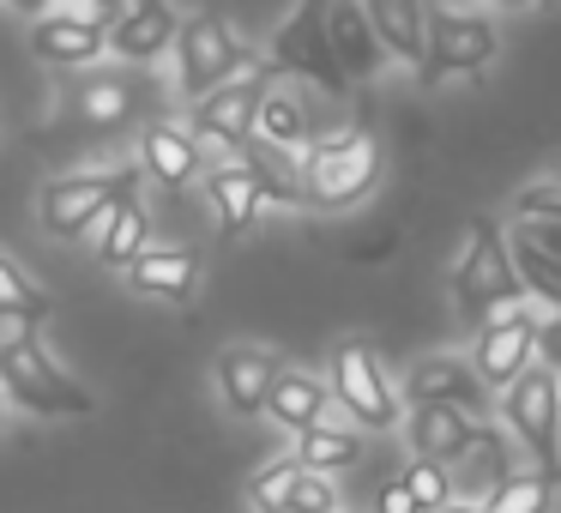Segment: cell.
Segmentation results:
<instances>
[{"label": "cell", "mask_w": 561, "mask_h": 513, "mask_svg": "<svg viewBox=\"0 0 561 513\" xmlns=\"http://www.w3.org/2000/svg\"><path fill=\"white\" fill-rule=\"evenodd\" d=\"M175 31H182V19H175L170 0H122V13L110 19V55L139 67L163 61L175 49Z\"/></svg>", "instance_id": "4fadbf2b"}, {"label": "cell", "mask_w": 561, "mask_h": 513, "mask_svg": "<svg viewBox=\"0 0 561 513\" xmlns=\"http://www.w3.org/2000/svg\"><path fill=\"white\" fill-rule=\"evenodd\" d=\"M7 7H13V13H25V19H43L55 0H7Z\"/></svg>", "instance_id": "f35d334b"}, {"label": "cell", "mask_w": 561, "mask_h": 513, "mask_svg": "<svg viewBox=\"0 0 561 513\" xmlns=\"http://www.w3.org/2000/svg\"><path fill=\"white\" fill-rule=\"evenodd\" d=\"M501 49V31L489 13H477V7H453V0H440V7H428V55L416 73L428 79V86H440V79L453 73H483L489 61H495Z\"/></svg>", "instance_id": "52a82bcc"}, {"label": "cell", "mask_w": 561, "mask_h": 513, "mask_svg": "<svg viewBox=\"0 0 561 513\" xmlns=\"http://www.w3.org/2000/svg\"><path fill=\"white\" fill-rule=\"evenodd\" d=\"M519 230L531 236V242H543L549 254H561V218H525Z\"/></svg>", "instance_id": "74e56055"}, {"label": "cell", "mask_w": 561, "mask_h": 513, "mask_svg": "<svg viewBox=\"0 0 561 513\" xmlns=\"http://www.w3.org/2000/svg\"><path fill=\"white\" fill-rule=\"evenodd\" d=\"M549 182H556V187H561V163H556V170H549Z\"/></svg>", "instance_id": "7bdbcfd3"}, {"label": "cell", "mask_w": 561, "mask_h": 513, "mask_svg": "<svg viewBox=\"0 0 561 513\" xmlns=\"http://www.w3.org/2000/svg\"><path fill=\"white\" fill-rule=\"evenodd\" d=\"M501 7H513V13H519V7H531V0H501Z\"/></svg>", "instance_id": "b9f144b4"}, {"label": "cell", "mask_w": 561, "mask_h": 513, "mask_svg": "<svg viewBox=\"0 0 561 513\" xmlns=\"http://www.w3.org/2000/svg\"><path fill=\"white\" fill-rule=\"evenodd\" d=\"M0 423H7V399H0Z\"/></svg>", "instance_id": "ee69618b"}, {"label": "cell", "mask_w": 561, "mask_h": 513, "mask_svg": "<svg viewBox=\"0 0 561 513\" xmlns=\"http://www.w3.org/2000/svg\"><path fill=\"white\" fill-rule=\"evenodd\" d=\"M91 7H103V13H110V19L122 13V0H91Z\"/></svg>", "instance_id": "60d3db41"}, {"label": "cell", "mask_w": 561, "mask_h": 513, "mask_svg": "<svg viewBox=\"0 0 561 513\" xmlns=\"http://www.w3.org/2000/svg\"><path fill=\"white\" fill-rule=\"evenodd\" d=\"M327 404H332V387L320 375H302V368H284V375L272 380V392H266V417L278 429H290V435L314 429L320 417H327Z\"/></svg>", "instance_id": "7402d4cb"}, {"label": "cell", "mask_w": 561, "mask_h": 513, "mask_svg": "<svg viewBox=\"0 0 561 513\" xmlns=\"http://www.w3.org/2000/svg\"><path fill=\"white\" fill-rule=\"evenodd\" d=\"M537 308L513 303L501 308L495 320H483L477 327V344H471V368L489 380V387H507L513 375H525V368L537 363Z\"/></svg>", "instance_id": "8fae6325"}, {"label": "cell", "mask_w": 561, "mask_h": 513, "mask_svg": "<svg viewBox=\"0 0 561 513\" xmlns=\"http://www.w3.org/2000/svg\"><path fill=\"white\" fill-rule=\"evenodd\" d=\"M139 248H151V218L134 200V187H127V194H115L110 212L98 218V254L110 260V266H127Z\"/></svg>", "instance_id": "cb8c5ba5"}, {"label": "cell", "mask_w": 561, "mask_h": 513, "mask_svg": "<svg viewBox=\"0 0 561 513\" xmlns=\"http://www.w3.org/2000/svg\"><path fill=\"white\" fill-rule=\"evenodd\" d=\"M404 483H411V495H416V508L423 513H440L453 501V471L440 459H416V465H404Z\"/></svg>", "instance_id": "d6a6232c"}, {"label": "cell", "mask_w": 561, "mask_h": 513, "mask_svg": "<svg viewBox=\"0 0 561 513\" xmlns=\"http://www.w3.org/2000/svg\"><path fill=\"white\" fill-rule=\"evenodd\" d=\"M327 387H332V399L344 404V417H356V429H368V435H387V429L404 423L399 392H392V380H387V368H380V356L368 351L363 339H344L339 351H332Z\"/></svg>", "instance_id": "ba28073f"}, {"label": "cell", "mask_w": 561, "mask_h": 513, "mask_svg": "<svg viewBox=\"0 0 561 513\" xmlns=\"http://www.w3.org/2000/svg\"><path fill=\"white\" fill-rule=\"evenodd\" d=\"M501 417H507L513 441L531 453L537 471L561 483V368L531 363L525 375H513L501 387Z\"/></svg>", "instance_id": "3957f363"}, {"label": "cell", "mask_w": 561, "mask_h": 513, "mask_svg": "<svg viewBox=\"0 0 561 513\" xmlns=\"http://www.w3.org/2000/svg\"><path fill=\"white\" fill-rule=\"evenodd\" d=\"M296 477H302V459H272L260 465L254 477H248V501H254V513H290V495H296Z\"/></svg>", "instance_id": "1f68e13d"}, {"label": "cell", "mask_w": 561, "mask_h": 513, "mask_svg": "<svg viewBox=\"0 0 561 513\" xmlns=\"http://www.w3.org/2000/svg\"><path fill=\"white\" fill-rule=\"evenodd\" d=\"M290 508H302V513H339V495H332L327 471H308V465H302V477H296V495H290Z\"/></svg>", "instance_id": "836d02e7"}, {"label": "cell", "mask_w": 561, "mask_h": 513, "mask_svg": "<svg viewBox=\"0 0 561 513\" xmlns=\"http://www.w3.org/2000/svg\"><path fill=\"white\" fill-rule=\"evenodd\" d=\"M206 194H211V206H218L224 236H242L248 224L260 218V206H266V194H260V175L248 170L242 158H236V163H218V170L206 175Z\"/></svg>", "instance_id": "603a6c76"}, {"label": "cell", "mask_w": 561, "mask_h": 513, "mask_svg": "<svg viewBox=\"0 0 561 513\" xmlns=\"http://www.w3.org/2000/svg\"><path fill=\"white\" fill-rule=\"evenodd\" d=\"M254 139H266V146H278V151L308 146V110H302V98H296V91H272L266 86L260 115H254Z\"/></svg>", "instance_id": "83f0119b"}, {"label": "cell", "mask_w": 561, "mask_h": 513, "mask_svg": "<svg viewBox=\"0 0 561 513\" xmlns=\"http://www.w3.org/2000/svg\"><path fill=\"white\" fill-rule=\"evenodd\" d=\"M278 375H284V363L272 351H260V344H230V351L218 356V392H224V404H230L236 417L266 411V392H272Z\"/></svg>", "instance_id": "9a60e30c"}, {"label": "cell", "mask_w": 561, "mask_h": 513, "mask_svg": "<svg viewBox=\"0 0 561 513\" xmlns=\"http://www.w3.org/2000/svg\"><path fill=\"white\" fill-rule=\"evenodd\" d=\"M31 55L43 67H91L110 55V25L98 19H79L67 7H49V13L31 25Z\"/></svg>", "instance_id": "7c38bea8"}, {"label": "cell", "mask_w": 561, "mask_h": 513, "mask_svg": "<svg viewBox=\"0 0 561 513\" xmlns=\"http://www.w3.org/2000/svg\"><path fill=\"white\" fill-rule=\"evenodd\" d=\"M363 7H368V25H375L387 61L423 67V55H428V0H363Z\"/></svg>", "instance_id": "d6986e66"}, {"label": "cell", "mask_w": 561, "mask_h": 513, "mask_svg": "<svg viewBox=\"0 0 561 513\" xmlns=\"http://www.w3.org/2000/svg\"><path fill=\"white\" fill-rule=\"evenodd\" d=\"M513 218H561V187L556 182H531L513 194Z\"/></svg>", "instance_id": "e575fe53"}, {"label": "cell", "mask_w": 561, "mask_h": 513, "mask_svg": "<svg viewBox=\"0 0 561 513\" xmlns=\"http://www.w3.org/2000/svg\"><path fill=\"white\" fill-rule=\"evenodd\" d=\"M134 110H139L134 79H122V73H91L73 86V115L85 127H127Z\"/></svg>", "instance_id": "d4e9b609"}, {"label": "cell", "mask_w": 561, "mask_h": 513, "mask_svg": "<svg viewBox=\"0 0 561 513\" xmlns=\"http://www.w3.org/2000/svg\"><path fill=\"white\" fill-rule=\"evenodd\" d=\"M404 399L411 404H465V411H483L489 380L471 368V356H423V363L404 375Z\"/></svg>", "instance_id": "5bb4252c"}, {"label": "cell", "mask_w": 561, "mask_h": 513, "mask_svg": "<svg viewBox=\"0 0 561 513\" xmlns=\"http://www.w3.org/2000/svg\"><path fill=\"white\" fill-rule=\"evenodd\" d=\"M440 513H483V508H477V501H447Z\"/></svg>", "instance_id": "ab89813d"}, {"label": "cell", "mask_w": 561, "mask_h": 513, "mask_svg": "<svg viewBox=\"0 0 561 513\" xmlns=\"http://www.w3.org/2000/svg\"><path fill=\"white\" fill-rule=\"evenodd\" d=\"M453 303H459L471 332L483 320H495L501 308L525 303V278L513 266V248H507L495 218H471V236H465L459 260H453Z\"/></svg>", "instance_id": "6da1fadb"}, {"label": "cell", "mask_w": 561, "mask_h": 513, "mask_svg": "<svg viewBox=\"0 0 561 513\" xmlns=\"http://www.w3.org/2000/svg\"><path fill=\"white\" fill-rule=\"evenodd\" d=\"M375 513H423V508H416V495H411V483H404V477H387V483H380V495H375Z\"/></svg>", "instance_id": "d590c367"}, {"label": "cell", "mask_w": 561, "mask_h": 513, "mask_svg": "<svg viewBox=\"0 0 561 513\" xmlns=\"http://www.w3.org/2000/svg\"><path fill=\"white\" fill-rule=\"evenodd\" d=\"M266 73H278V79H314L327 98H344V91H351V73L339 67L332 37H327V0H296V7H290V19L272 31Z\"/></svg>", "instance_id": "8992f818"}, {"label": "cell", "mask_w": 561, "mask_h": 513, "mask_svg": "<svg viewBox=\"0 0 561 513\" xmlns=\"http://www.w3.org/2000/svg\"><path fill=\"white\" fill-rule=\"evenodd\" d=\"M471 429H477V417L465 411V404H411V417H404L411 453L416 459H440V465L471 441Z\"/></svg>", "instance_id": "44dd1931"}, {"label": "cell", "mask_w": 561, "mask_h": 513, "mask_svg": "<svg viewBox=\"0 0 561 513\" xmlns=\"http://www.w3.org/2000/svg\"><path fill=\"white\" fill-rule=\"evenodd\" d=\"M290 513H302V508H290Z\"/></svg>", "instance_id": "f6af8a7d"}, {"label": "cell", "mask_w": 561, "mask_h": 513, "mask_svg": "<svg viewBox=\"0 0 561 513\" xmlns=\"http://www.w3.org/2000/svg\"><path fill=\"white\" fill-rule=\"evenodd\" d=\"M556 489H561L556 477L531 465V471L501 477V483L489 489V495L477 501V508H483V513H549V508H556Z\"/></svg>", "instance_id": "4316f807"}, {"label": "cell", "mask_w": 561, "mask_h": 513, "mask_svg": "<svg viewBox=\"0 0 561 513\" xmlns=\"http://www.w3.org/2000/svg\"><path fill=\"white\" fill-rule=\"evenodd\" d=\"M327 37H332V55L351 79H375L387 67V49H380L375 25H368V7L363 0H327Z\"/></svg>", "instance_id": "ac0fdd59"}, {"label": "cell", "mask_w": 561, "mask_h": 513, "mask_svg": "<svg viewBox=\"0 0 561 513\" xmlns=\"http://www.w3.org/2000/svg\"><path fill=\"white\" fill-rule=\"evenodd\" d=\"M49 315V290L0 248V320H43Z\"/></svg>", "instance_id": "4dcf8cb0"}, {"label": "cell", "mask_w": 561, "mask_h": 513, "mask_svg": "<svg viewBox=\"0 0 561 513\" xmlns=\"http://www.w3.org/2000/svg\"><path fill=\"white\" fill-rule=\"evenodd\" d=\"M122 272L139 296H158V303H187V296L199 290V254L194 248H158L151 242V248H139Z\"/></svg>", "instance_id": "e0dca14e"}, {"label": "cell", "mask_w": 561, "mask_h": 513, "mask_svg": "<svg viewBox=\"0 0 561 513\" xmlns=\"http://www.w3.org/2000/svg\"><path fill=\"white\" fill-rule=\"evenodd\" d=\"M170 55H175V86H182V98H206V91H218L224 79L254 73L260 67V55L248 49V43L230 31V19H218V13H187Z\"/></svg>", "instance_id": "277c9868"}, {"label": "cell", "mask_w": 561, "mask_h": 513, "mask_svg": "<svg viewBox=\"0 0 561 513\" xmlns=\"http://www.w3.org/2000/svg\"><path fill=\"white\" fill-rule=\"evenodd\" d=\"M266 67H254V73H236L224 79L218 91H206V98H194V115H187V127H194L199 146H218V151H242L248 139H254V115H260V98H266Z\"/></svg>", "instance_id": "30bf717a"}, {"label": "cell", "mask_w": 561, "mask_h": 513, "mask_svg": "<svg viewBox=\"0 0 561 513\" xmlns=\"http://www.w3.org/2000/svg\"><path fill=\"white\" fill-rule=\"evenodd\" d=\"M0 387L13 404H25L37 417H91V392L31 339V320H19L0 339Z\"/></svg>", "instance_id": "7a4b0ae2"}, {"label": "cell", "mask_w": 561, "mask_h": 513, "mask_svg": "<svg viewBox=\"0 0 561 513\" xmlns=\"http://www.w3.org/2000/svg\"><path fill=\"white\" fill-rule=\"evenodd\" d=\"M513 266H519L525 278V296H537L543 308H561V254H549L543 242H531V236H513Z\"/></svg>", "instance_id": "f546056e"}, {"label": "cell", "mask_w": 561, "mask_h": 513, "mask_svg": "<svg viewBox=\"0 0 561 513\" xmlns=\"http://www.w3.org/2000/svg\"><path fill=\"white\" fill-rule=\"evenodd\" d=\"M139 163H146L151 182L163 187H187L199 175V139L194 127H175V122H151L139 134Z\"/></svg>", "instance_id": "ffe728a7"}, {"label": "cell", "mask_w": 561, "mask_h": 513, "mask_svg": "<svg viewBox=\"0 0 561 513\" xmlns=\"http://www.w3.org/2000/svg\"><path fill=\"white\" fill-rule=\"evenodd\" d=\"M447 471H453V501H483L501 477H513L507 435H501V429H489V423H477L471 441H465V447L447 459Z\"/></svg>", "instance_id": "2e32d148"}, {"label": "cell", "mask_w": 561, "mask_h": 513, "mask_svg": "<svg viewBox=\"0 0 561 513\" xmlns=\"http://www.w3.org/2000/svg\"><path fill=\"white\" fill-rule=\"evenodd\" d=\"M139 182V170H110V175H61V182L43 187L37 200V218L49 236H61V242H79V236L98 230V218L110 212L115 194H127V187Z\"/></svg>", "instance_id": "9c48e42d"}, {"label": "cell", "mask_w": 561, "mask_h": 513, "mask_svg": "<svg viewBox=\"0 0 561 513\" xmlns=\"http://www.w3.org/2000/svg\"><path fill=\"white\" fill-rule=\"evenodd\" d=\"M537 363L561 368V308H549V320H537Z\"/></svg>", "instance_id": "8d00e7d4"}, {"label": "cell", "mask_w": 561, "mask_h": 513, "mask_svg": "<svg viewBox=\"0 0 561 513\" xmlns=\"http://www.w3.org/2000/svg\"><path fill=\"white\" fill-rule=\"evenodd\" d=\"M296 459H302L308 471H339V465H356V459H363V435L320 417L314 429H302V435H296Z\"/></svg>", "instance_id": "f1b7e54d"}, {"label": "cell", "mask_w": 561, "mask_h": 513, "mask_svg": "<svg viewBox=\"0 0 561 513\" xmlns=\"http://www.w3.org/2000/svg\"><path fill=\"white\" fill-rule=\"evenodd\" d=\"M380 182V146L368 134H332L302 158V206L344 212Z\"/></svg>", "instance_id": "5b68a950"}, {"label": "cell", "mask_w": 561, "mask_h": 513, "mask_svg": "<svg viewBox=\"0 0 561 513\" xmlns=\"http://www.w3.org/2000/svg\"><path fill=\"white\" fill-rule=\"evenodd\" d=\"M236 158H242L248 170L260 175V194H266L272 206H302V170L290 163V151L266 146V139H248Z\"/></svg>", "instance_id": "484cf974"}]
</instances>
